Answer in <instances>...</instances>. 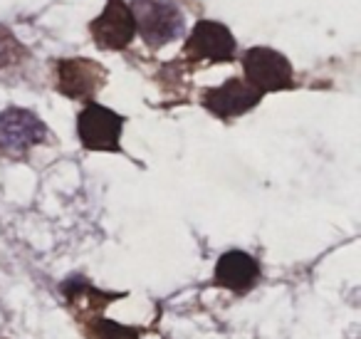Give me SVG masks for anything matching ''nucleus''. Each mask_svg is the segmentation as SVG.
<instances>
[{"label":"nucleus","instance_id":"f257e3e1","mask_svg":"<svg viewBox=\"0 0 361 339\" xmlns=\"http://www.w3.org/2000/svg\"><path fill=\"white\" fill-rule=\"evenodd\" d=\"M62 292H65L70 309L75 312L77 322L82 324L85 334L90 339H139V329L136 327H124V324H116L111 319H106L102 314V309L111 302V299L124 297L121 292H102V290L92 287L87 280L72 278L62 285Z\"/></svg>","mask_w":361,"mask_h":339},{"label":"nucleus","instance_id":"f03ea898","mask_svg":"<svg viewBox=\"0 0 361 339\" xmlns=\"http://www.w3.org/2000/svg\"><path fill=\"white\" fill-rule=\"evenodd\" d=\"M129 11L134 16L136 32H141L151 50L169 45L183 32V25H186L183 13L178 11L173 0H134Z\"/></svg>","mask_w":361,"mask_h":339},{"label":"nucleus","instance_id":"7ed1b4c3","mask_svg":"<svg viewBox=\"0 0 361 339\" xmlns=\"http://www.w3.org/2000/svg\"><path fill=\"white\" fill-rule=\"evenodd\" d=\"M243 70H245V82L250 87H255L260 95L295 87L290 60L282 52L270 50V47H252V50H247L243 55Z\"/></svg>","mask_w":361,"mask_h":339},{"label":"nucleus","instance_id":"20e7f679","mask_svg":"<svg viewBox=\"0 0 361 339\" xmlns=\"http://www.w3.org/2000/svg\"><path fill=\"white\" fill-rule=\"evenodd\" d=\"M45 139L47 126L32 112L18 109V107L0 112V154L20 159Z\"/></svg>","mask_w":361,"mask_h":339},{"label":"nucleus","instance_id":"39448f33","mask_svg":"<svg viewBox=\"0 0 361 339\" xmlns=\"http://www.w3.org/2000/svg\"><path fill=\"white\" fill-rule=\"evenodd\" d=\"M121 129L124 117L94 102H90L77 117V134L82 146L90 151H119Z\"/></svg>","mask_w":361,"mask_h":339},{"label":"nucleus","instance_id":"423d86ee","mask_svg":"<svg viewBox=\"0 0 361 339\" xmlns=\"http://www.w3.org/2000/svg\"><path fill=\"white\" fill-rule=\"evenodd\" d=\"M183 55L191 62H231L235 57V37L221 23L201 20L188 35Z\"/></svg>","mask_w":361,"mask_h":339},{"label":"nucleus","instance_id":"0eeeda50","mask_svg":"<svg viewBox=\"0 0 361 339\" xmlns=\"http://www.w3.org/2000/svg\"><path fill=\"white\" fill-rule=\"evenodd\" d=\"M94 42L104 50H124L136 35V23L124 0H109L99 18L90 23Z\"/></svg>","mask_w":361,"mask_h":339},{"label":"nucleus","instance_id":"6e6552de","mask_svg":"<svg viewBox=\"0 0 361 339\" xmlns=\"http://www.w3.org/2000/svg\"><path fill=\"white\" fill-rule=\"evenodd\" d=\"M106 82V70L94 60H60L57 62V90L72 100H92Z\"/></svg>","mask_w":361,"mask_h":339},{"label":"nucleus","instance_id":"1a4fd4ad","mask_svg":"<svg viewBox=\"0 0 361 339\" xmlns=\"http://www.w3.org/2000/svg\"><path fill=\"white\" fill-rule=\"evenodd\" d=\"M262 100V95L250 87L240 77H233V80L223 82L221 87H211L201 95V102L211 114L221 117V119H231V117L245 114L250 112L257 102Z\"/></svg>","mask_w":361,"mask_h":339},{"label":"nucleus","instance_id":"9d476101","mask_svg":"<svg viewBox=\"0 0 361 339\" xmlns=\"http://www.w3.org/2000/svg\"><path fill=\"white\" fill-rule=\"evenodd\" d=\"M213 280L221 287L243 295L255 287V282L260 280V265H257V260L252 255L243 253V250H231V253L221 255Z\"/></svg>","mask_w":361,"mask_h":339},{"label":"nucleus","instance_id":"9b49d317","mask_svg":"<svg viewBox=\"0 0 361 339\" xmlns=\"http://www.w3.org/2000/svg\"><path fill=\"white\" fill-rule=\"evenodd\" d=\"M25 57H27L25 47L16 40V35H13L8 28L0 25V75L20 67L23 62H25Z\"/></svg>","mask_w":361,"mask_h":339}]
</instances>
